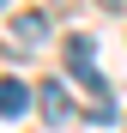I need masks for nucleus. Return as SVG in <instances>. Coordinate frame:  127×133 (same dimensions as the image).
I'll return each mask as SVG.
<instances>
[{"label": "nucleus", "instance_id": "obj_1", "mask_svg": "<svg viewBox=\"0 0 127 133\" xmlns=\"http://www.w3.org/2000/svg\"><path fill=\"white\" fill-rule=\"evenodd\" d=\"M67 66H73V79H79L97 103H109V79L91 66V36H85V30H79V36H67Z\"/></svg>", "mask_w": 127, "mask_h": 133}, {"label": "nucleus", "instance_id": "obj_2", "mask_svg": "<svg viewBox=\"0 0 127 133\" xmlns=\"http://www.w3.org/2000/svg\"><path fill=\"white\" fill-rule=\"evenodd\" d=\"M6 30H12V36H6V42H12V55H36V49H42V36H49V18H42V12H18Z\"/></svg>", "mask_w": 127, "mask_h": 133}, {"label": "nucleus", "instance_id": "obj_3", "mask_svg": "<svg viewBox=\"0 0 127 133\" xmlns=\"http://www.w3.org/2000/svg\"><path fill=\"white\" fill-rule=\"evenodd\" d=\"M24 109H30V91H24V79H0V115H24Z\"/></svg>", "mask_w": 127, "mask_h": 133}, {"label": "nucleus", "instance_id": "obj_4", "mask_svg": "<svg viewBox=\"0 0 127 133\" xmlns=\"http://www.w3.org/2000/svg\"><path fill=\"white\" fill-rule=\"evenodd\" d=\"M42 115H49V121H67V115H73V97H67V91H61V85H55V79H49V85H42Z\"/></svg>", "mask_w": 127, "mask_h": 133}, {"label": "nucleus", "instance_id": "obj_5", "mask_svg": "<svg viewBox=\"0 0 127 133\" xmlns=\"http://www.w3.org/2000/svg\"><path fill=\"white\" fill-rule=\"evenodd\" d=\"M97 6H103V12H121V6H127V0H97Z\"/></svg>", "mask_w": 127, "mask_h": 133}, {"label": "nucleus", "instance_id": "obj_6", "mask_svg": "<svg viewBox=\"0 0 127 133\" xmlns=\"http://www.w3.org/2000/svg\"><path fill=\"white\" fill-rule=\"evenodd\" d=\"M0 6H6V0H0Z\"/></svg>", "mask_w": 127, "mask_h": 133}]
</instances>
